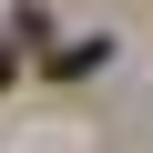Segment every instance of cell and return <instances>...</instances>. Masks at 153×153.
Instances as JSON below:
<instances>
[{"label":"cell","instance_id":"1","mask_svg":"<svg viewBox=\"0 0 153 153\" xmlns=\"http://www.w3.org/2000/svg\"><path fill=\"white\" fill-rule=\"evenodd\" d=\"M0 92H10V51H0Z\"/></svg>","mask_w":153,"mask_h":153}]
</instances>
